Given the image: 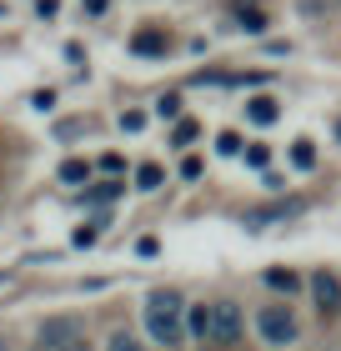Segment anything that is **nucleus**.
Wrapping results in <instances>:
<instances>
[{
    "mask_svg": "<svg viewBox=\"0 0 341 351\" xmlns=\"http://www.w3.org/2000/svg\"><path fill=\"white\" fill-rule=\"evenodd\" d=\"M141 316H145V337H156L161 346H176V341H181V331H186V301L176 296L171 286H161V291L145 296Z\"/></svg>",
    "mask_w": 341,
    "mask_h": 351,
    "instance_id": "1",
    "label": "nucleus"
},
{
    "mask_svg": "<svg viewBox=\"0 0 341 351\" xmlns=\"http://www.w3.org/2000/svg\"><path fill=\"white\" fill-rule=\"evenodd\" d=\"M256 331H261L271 346H291V341H296V316H291V306H261Z\"/></svg>",
    "mask_w": 341,
    "mask_h": 351,
    "instance_id": "2",
    "label": "nucleus"
},
{
    "mask_svg": "<svg viewBox=\"0 0 341 351\" xmlns=\"http://www.w3.org/2000/svg\"><path fill=\"white\" fill-rule=\"evenodd\" d=\"M206 337L221 341V346H236L241 341V306H236V301H216V306H211Z\"/></svg>",
    "mask_w": 341,
    "mask_h": 351,
    "instance_id": "3",
    "label": "nucleus"
},
{
    "mask_svg": "<svg viewBox=\"0 0 341 351\" xmlns=\"http://www.w3.org/2000/svg\"><path fill=\"white\" fill-rule=\"evenodd\" d=\"M80 341V322L75 316H51V322L40 326V346L45 351H75Z\"/></svg>",
    "mask_w": 341,
    "mask_h": 351,
    "instance_id": "4",
    "label": "nucleus"
},
{
    "mask_svg": "<svg viewBox=\"0 0 341 351\" xmlns=\"http://www.w3.org/2000/svg\"><path fill=\"white\" fill-rule=\"evenodd\" d=\"M311 291H316L321 316H336V311H341V281L331 276V271H316V276H311Z\"/></svg>",
    "mask_w": 341,
    "mask_h": 351,
    "instance_id": "5",
    "label": "nucleus"
},
{
    "mask_svg": "<svg viewBox=\"0 0 341 351\" xmlns=\"http://www.w3.org/2000/svg\"><path fill=\"white\" fill-rule=\"evenodd\" d=\"M131 51L136 56H166L171 40H166V30H141V36H131Z\"/></svg>",
    "mask_w": 341,
    "mask_h": 351,
    "instance_id": "6",
    "label": "nucleus"
},
{
    "mask_svg": "<svg viewBox=\"0 0 341 351\" xmlns=\"http://www.w3.org/2000/svg\"><path fill=\"white\" fill-rule=\"evenodd\" d=\"M246 116H251L256 125H271L276 116H281V106H276L271 95H256V101H246Z\"/></svg>",
    "mask_w": 341,
    "mask_h": 351,
    "instance_id": "7",
    "label": "nucleus"
},
{
    "mask_svg": "<svg viewBox=\"0 0 341 351\" xmlns=\"http://www.w3.org/2000/svg\"><path fill=\"white\" fill-rule=\"evenodd\" d=\"M236 21H241V30H251V36H261V30H266V15L256 5H236Z\"/></svg>",
    "mask_w": 341,
    "mask_h": 351,
    "instance_id": "8",
    "label": "nucleus"
},
{
    "mask_svg": "<svg viewBox=\"0 0 341 351\" xmlns=\"http://www.w3.org/2000/svg\"><path fill=\"white\" fill-rule=\"evenodd\" d=\"M161 181H166V171H161V166H156V161H145V166H141V171H136V186H141V191H156V186H161Z\"/></svg>",
    "mask_w": 341,
    "mask_h": 351,
    "instance_id": "9",
    "label": "nucleus"
},
{
    "mask_svg": "<svg viewBox=\"0 0 341 351\" xmlns=\"http://www.w3.org/2000/svg\"><path fill=\"white\" fill-rule=\"evenodd\" d=\"M291 161H296L301 171H311L316 166V146H311V141H296V146H291Z\"/></svg>",
    "mask_w": 341,
    "mask_h": 351,
    "instance_id": "10",
    "label": "nucleus"
},
{
    "mask_svg": "<svg viewBox=\"0 0 341 351\" xmlns=\"http://www.w3.org/2000/svg\"><path fill=\"white\" fill-rule=\"evenodd\" d=\"M266 281L276 286V291H296V286H301V281H296V271H281V266L266 271Z\"/></svg>",
    "mask_w": 341,
    "mask_h": 351,
    "instance_id": "11",
    "label": "nucleus"
},
{
    "mask_svg": "<svg viewBox=\"0 0 341 351\" xmlns=\"http://www.w3.org/2000/svg\"><path fill=\"white\" fill-rule=\"evenodd\" d=\"M86 176H91V166H86V161H66V166H60V181H66V186H80Z\"/></svg>",
    "mask_w": 341,
    "mask_h": 351,
    "instance_id": "12",
    "label": "nucleus"
},
{
    "mask_svg": "<svg viewBox=\"0 0 341 351\" xmlns=\"http://www.w3.org/2000/svg\"><path fill=\"white\" fill-rule=\"evenodd\" d=\"M106 351H145V346H141V341L131 337V331H116V337L106 341Z\"/></svg>",
    "mask_w": 341,
    "mask_h": 351,
    "instance_id": "13",
    "label": "nucleus"
},
{
    "mask_svg": "<svg viewBox=\"0 0 341 351\" xmlns=\"http://www.w3.org/2000/svg\"><path fill=\"white\" fill-rule=\"evenodd\" d=\"M196 136H201V125H196V121H181V125H176V146H191Z\"/></svg>",
    "mask_w": 341,
    "mask_h": 351,
    "instance_id": "14",
    "label": "nucleus"
},
{
    "mask_svg": "<svg viewBox=\"0 0 341 351\" xmlns=\"http://www.w3.org/2000/svg\"><path fill=\"white\" fill-rule=\"evenodd\" d=\"M206 322H211V306H191V331L206 337Z\"/></svg>",
    "mask_w": 341,
    "mask_h": 351,
    "instance_id": "15",
    "label": "nucleus"
},
{
    "mask_svg": "<svg viewBox=\"0 0 341 351\" xmlns=\"http://www.w3.org/2000/svg\"><path fill=\"white\" fill-rule=\"evenodd\" d=\"M216 151H221V156H241V136H231V131H226V136L216 141Z\"/></svg>",
    "mask_w": 341,
    "mask_h": 351,
    "instance_id": "16",
    "label": "nucleus"
},
{
    "mask_svg": "<svg viewBox=\"0 0 341 351\" xmlns=\"http://www.w3.org/2000/svg\"><path fill=\"white\" fill-rule=\"evenodd\" d=\"M156 110H161V116H171V121H176V116H181V95H166V101H161Z\"/></svg>",
    "mask_w": 341,
    "mask_h": 351,
    "instance_id": "17",
    "label": "nucleus"
},
{
    "mask_svg": "<svg viewBox=\"0 0 341 351\" xmlns=\"http://www.w3.org/2000/svg\"><path fill=\"white\" fill-rule=\"evenodd\" d=\"M246 161H251V166H266L271 151H266V146H246Z\"/></svg>",
    "mask_w": 341,
    "mask_h": 351,
    "instance_id": "18",
    "label": "nucleus"
},
{
    "mask_svg": "<svg viewBox=\"0 0 341 351\" xmlns=\"http://www.w3.org/2000/svg\"><path fill=\"white\" fill-rule=\"evenodd\" d=\"M181 176H186V181H196V176H201V161H196V156H186V161H181Z\"/></svg>",
    "mask_w": 341,
    "mask_h": 351,
    "instance_id": "19",
    "label": "nucleus"
},
{
    "mask_svg": "<svg viewBox=\"0 0 341 351\" xmlns=\"http://www.w3.org/2000/svg\"><path fill=\"white\" fill-rule=\"evenodd\" d=\"M95 236H101V231H95V226H80V231H75V246H91V241H95Z\"/></svg>",
    "mask_w": 341,
    "mask_h": 351,
    "instance_id": "20",
    "label": "nucleus"
},
{
    "mask_svg": "<svg viewBox=\"0 0 341 351\" xmlns=\"http://www.w3.org/2000/svg\"><path fill=\"white\" fill-rule=\"evenodd\" d=\"M106 5H110V0H86V10H91V15H101Z\"/></svg>",
    "mask_w": 341,
    "mask_h": 351,
    "instance_id": "21",
    "label": "nucleus"
},
{
    "mask_svg": "<svg viewBox=\"0 0 341 351\" xmlns=\"http://www.w3.org/2000/svg\"><path fill=\"white\" fill-rule=\"evenodd\" d=\"M0 351H10V346H5V341H0Z\"/></svg>",
    "mask_w": 341,
    "mask_h": 351,
    "instance_id": "22",
    "label": "nucleus"
}]
</instances>
